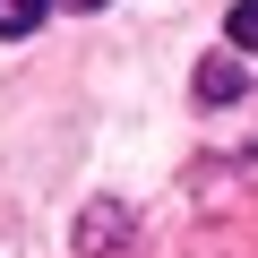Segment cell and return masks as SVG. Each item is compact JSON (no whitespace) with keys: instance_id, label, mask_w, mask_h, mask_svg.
<instances>
[{"instance_id":"7a4b0ae2","label":"cell","mask_w":258,"mask_h":258,"mask_svg":"<svg viewBox=\"0 0 258 258\" xmlns=\"http://www.w3.org/2000/svg\"><path fill=\"white\" fill-rule=\"evenodd\" d=\"M241 95V69L232 60H198V103H232Z\"/></svg>"},{"instance_id":"5b68a950","label":"cell","mask_w":258,"mask_h":258,"mask_svg":"<svg viewBox=\"0 0 258 258\" xmlns=\"http://www.w3.org/2000/svg\"><path fill=\"white\" fill-rule=\"evenodd\" d=\"M69 9H103V0H69Z\"/></svg>"},{"instance_id":"3957f363","label":"cell","mask_w":258,"mask_h":258,"mask_svg":"<svg viewBox=\"0 0 258 258\" xmlns=\"http://www.w3.org/2000/svg\"><path fill=\"white\" fill-rule=\"evenodd\" d=\"M52 0H0V35H35Z\"/></svg>"},{"instance_id":"6da1fadb","label":"cell","mask_w":258,"mask_h":258,"mask_svg":"<svg viewBox=\"0 0 258 258\" xmlns=\"http://www.w3.org/2000/svg\"><path fill=\"white\" fill-rule=\"evenodd\" d=\"M120 241H129V207L95 198V207H86V224H78V249H86V258H112Z\"/></svg>"},{"instance_id":"277c9868","label":"cell","mask_w":258,"mask_h":258,"mask_svg":"<svg viewBox=\"0 0 258 258\" xmlns=\"http://www.w3.org/2000/svg\"><path fill=\"white\" fill-rule=\"evenodd\" d=\"M224 35H232L241 52H258V0H232V18H224Z\"/></svg>"}]
</instances>
